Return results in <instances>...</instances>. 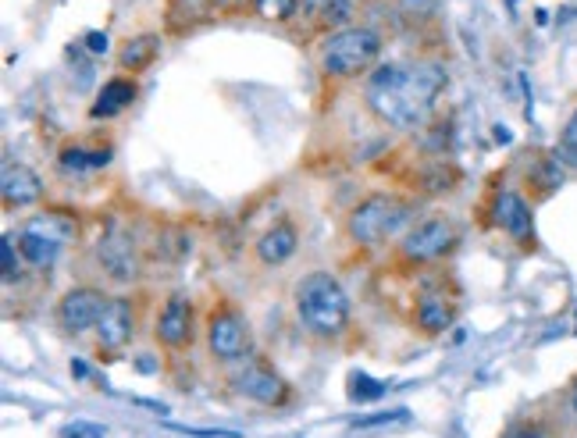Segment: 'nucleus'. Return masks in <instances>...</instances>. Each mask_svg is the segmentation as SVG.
Returning <instances> with one entry per match:
<instances>
[{"instance_id": "obj_5", "label": "nucleus", "mask_w": 577, "mask_h": 438, "mask_svg": "<svg viewBox=\"0 0 577 438\" xmlns=\"http://www.w3.org/2000/svg\"><path fill=\"white\" fill-rule=\"evenodd\" d=\"M207 353L218 364H239L250 357V325L232 303H218L207 314Z\"/></svg>"}, {"instance_id": "obj_19", "label": "nucleus", "mask_w": 577, "mask_h": 438, "mask_svg": "<svg viewBox=\"0 0 577 438\" xmlns=\"http://www.w3.org/2000/svg\"><path fill=\"white\" fill-rule=\"evenodd\" d=\"M346 396L353 399V403H374V399L385 396V382H378V378H371V374L364 371H353L350 378H346Z\"/></svg>"}, {"instance_id": "obj_26", "label": "nucleus", "mask_w": 577, "mask_h": 438, "mask_svg": "<svg viewBox=\"0 0 577 438\" xmlns=\"http://www.w3.org/2000/svg\"><path fill=\"white\" fill-rule=\"evenodd\" d=\"M407 406L399 410H389V414H374V417H357V428H374V424H396V421H407Z\"/></svg>"}, {"instance_id": "obj_12", "label": "nucleus", "mask_w": 577, "mask_h": 438, "mask_svg": "<svg viewBox=\"0 0 577 438\" xmlns=\"http://www.w3.org/2000/svg\"><path fill=\"white\" fill-rule=\"evenodd\" d=\"M456 321V300L446 292V278L435 285H424V292L417 296V328L424 335H442L446 328H453Z\"/></svg>"}, {"instance_id": "obj_9", "label": "nucleus", "mask_w": 577, "mask_h": 438, "mask_svg": "<svg viewBox=\"0 0 577 438\" xmlns=\"http://www.w3.org/2000/svg\"><path fill=\"white\" fill-rule=\"evenodd\" d=\"M104 307H107V296L97 285H75V289H68L65 296L57 300V321H61L65 332L82 335L90 332V328H97Z\"/></svg>"}, {"instance_id": "obj_28", "label": "nucleus", "mask_w": 577, "mask_h": 438, "mask_svg": "<svg viewBox=\"0 0 577 438\" xmlns=\"http://www.w3.org/2000/svg\"><path fill=\"white\" fill-rule=\"evenodd\" d=\"M82 43H86V50H90V54H107V50H111V40H107V33H86L82 36Z\"/></svg>"}, {"instance_id": "obj_30", "label": "nucleus", "mask_w": 577, "mask_h": 438, "mask_svg": "<svg viewBox=\"0 0 577 438\" xmlns=\"http://www.w3.org/2000/svg\"><path fill=\"white\" fill-rule=\"evenodd\" d=\"M510 438H545V435L538 428H521V431H513Z\"/></svg>"}, {"instance_id": "obj_20", "label": "nucleus", "mask_w": 577, "mask_h": 438, "mask_svg": "<svg viewBox=\"0 0 577 438\" xmlns=\"http://www.w3.org/2000/svg\"><path fill=\"white\" fill-rule=\"evenodd\" d=\"M296 0H253V11L261 18H268V22H289V18L296 15Z\"/></svg>"}, {"instance_id": "obj_14", "label": "nucleus", "mask_w": 577, "mask_h": 438, "mask_svg": "<svg viewBox=\"0 0 577 438\" xmlns=\"http://www.w3.org/2000/svg\"><path fill=\"white\" fill-rule=\"evenodd\" d=\"M0 196H4V207H8V211L33 207V203H40V196H43V179L29 168V164H4Z\"/></svg>"}, {"instance_id": "obj_15", "label": "nucleus", "mask_w": 577, "mask_h": 438, "mask_svg": "<svg viewBox=\"0 0 577 438\" xmlns=\"http://www.w3.org/2000/svg\"><path fill=\"white\" fill-rule=\"evenodd\" d=\"M496 225L503 228L506 236L517 239V243H528L535 239V218H531V207L517 189H503L496 196Z\"/></svg>"}, {"instance_id": "obj_18", "label": "nucleus", "mask_w": 577, "mask_h": 438, "mask_svg": "<svg viewBox=\"0 0 577 438\" xmlns=\"http://www.w3.org/2000/svg\"><path fill=\"white\" fill-rule=\"evenodd\" d=\"M132 100H136V82L111 79V82H104V90H100L97 104L90 107V114L93 118H114V114H122Z\"/></svg>"}, {"instance_id": "obj_16", "label": "nucleus", "mask_w": 577, "mask_h": 438, "mask_svg": "<svg viewBox=\"0 0 577 438\" xmlns=\"http://www.w3.org/2000/svg\"><path fill=\"white\" fill-rule=\"evenodd\" d=\"M296 246H300V232H296L293 221L282 218L257 239V260L268 264V268H278V264H285V260L293 257Z\"/></svg>"}, {"instance_id": "obj_24", "label": "nucleus", "mask_w": 577, "mask_h": 438, "mask_svg": "<svg viewBox=\"0 0 577 438\" xmlns=\"http://www.w3.org/2000/svg\"><path fill=\"white\" fill-rule=\"evenodd\" d=\"M15 236H4L0 239V271H4V282L18 275V257H15Z\"/></svg>"}, {"instance_id": "obj_13", "label": "nucleus", "mask_w": 577, "mask_h": 438, "mask_svg": "<svg viewBox=\"0 0 577 438\" xmlns=\"http://www.w3.org/2000/svg\"><path fill=\"white\" fill-rule=\"evenodd\" d=\"M15 243H18V257H22L25 264L50 268L57 260V253H61V246H65V236H57L54 228H50V221H36V225H25L22 232H18Z\"/></svg>"}, {"instance_id": "obj_10", "label": "nucleus", "mask_w": 577, "mask_h": 438, "mask_svg": "<svg viewBox=\"0 0 577 438\" xmlns=\"http://www.w3.org/2000/svg\"><path fill=\"white\" fill-rule=\"evenodd\" d=\"M97 260L114 282H136L139 278V253L132 236L122 225H111L97 243Z\"/></svg>"}, {"instance_id": "obj_27", "label": "nucleus", "mask_w": 577, "mask_h": 438, "mask_svg": "<svg viewBox=\"0 0 577 438\" xmlns=\"http://www.w3.org/2000/svg\"><path fill=\"white\" fill-rule=\"evenodd\" d=\"M439 8V0H399V11L410 18H424L431 15V11Z\"/></svg>"}, {"instance_id": "obj_6", "label": "nucleus", "mask_w": 577, "mask_h": 438, "mask_svg": "<svg viewBox=\"0 0 577 438\" xmlns=\"http://www.w3.org/2000/svg\"><path fill=\"white\" fill-rule=\"evenodd\" d=\"M460 243V232L449 218H424L399 239V257L407 264H435V260L449 257Z\"/></svg>"}, {"instance_id": "obj_8", "label": "nucleus", "mask_w": 577, "mask_h": 438, "mask_svg": "<svg viewBox=\"0 0 577 438\" xmlns=\"http://www.w3.org/2000/svg\"><path fill=\"white\" fill-rule=\"evenodd\" d=\"M154 339L161 342L164 349L171 353H179V349L193 346L196 339V310H193V300L182 296V292H171L168 300H164L161 314L154 321Z\"/></svg>"}, {"instance_id": "obj_23", "label": "nucleus", "mask_w": 577, "mask_h": 438, "mask_svg": "<svg viewBox=\"0 0 577 438\" xmlns=\"http://www.w3.org/2000/svg\"><path fill=\"white\" fill-rule=\"evenodd\" d=\"M57 438H107V428L93 421H72L57 431Z\"/></svg>"}, {"instance_id": "obj_2", "label": "nucleus", "mask_w": 577, "mask_h": 438, "mask_svg": "<svg viewBox=\"0 0 577 438\" xmlns=\"http://www.w3.org/2000/svg\"><path fill=\"white\" fill-rule=\"evenodd\" d=\"M296 317L317 339H339L350 325V292L332 271H310L296 282Z\"/></svg>"}, {"instance_id": "obj_31", "label": "nucleus", "mask_w": 577, "mask_h": 438, "mask_svg": "<svg viewBox=\"0 0 577 438\" xmlns=\"http://www.w3.org/2000/svg\"><path fill=\"white\" fill-rule=\"evenodd\" d=\"M570 414H574V421H577V382L570 385Z\"/></svg>"}, {"instance_id": "obj_21", "label": "nucleus", "mask_w": 577, "mask_h": 438, "mask_svg": "<svg viewBox=\"0 0 577 438\" xmlns=\"http://www.w3.org/2000/svg\"><path fill=\"white\" fill-rule=\"evenodd\" d=\"M57 164H61L65 171H75V175H79V171H90L93 168V150H82V146H65L61 157H57Z\"/></svg>"}, {"instance_id": "obj_22", "label": "nucleus", "mask_w": 577, "mask_h": 438, "mask_svg": "<svg viewBox=\"0 0 577 438\" xmlns=\"http://www.w3.org/2000/svg\"><path fill=\"white\" fill-rule=\"evenodd\" d=\"M563 164H574L577 168V111L570 114V122L563 125V136H560V150H556Z\"/></svg>"}, {"instance_id": "obj_4", "label": "nucleus", "mask_w": 577, "mask_h": 438, "mask_svg": "<svg viewBox=\"0 0 577 438\" xmlns=\"http://www.w3.org/2000/svg\"><path fill=\"white\" fill-rule=\"evenodd\" d=\"M378 57H382V33L371 25H346L328 33L321 43V72L332 79H360L374 72Z\"/></svg>"}, {"instance_id": "obj_25", "label": "nucleus", "mask_w": 577, "mask_h": 438, "mask_svg": "<svg viewBox=\"0 0 577 438\" xmlns=\"http://www.w3.org/2000/svg\"><path fill=\"white\" fill-rule=\"evenodd\" d=\"M350 0H328L325 4V25H335V29H346V22H350ZM332 29V33H335Z\"/></svg>"}, {"instance_id": "obj_11", "label": "nucleus", "mask_w": 577, "mask_h": 438, "mask_svg": "<svg viewBox=\"0 0 577 438\" xmlns=\"http://www.w3.org/2000/svg\"><path fill=\"white\" fill-rule=\"evenodd\" d=\"M93 332H97L100 349H122L136 335V307L129 296H107V307Z\"/></svg>"}, {"instance_id": "obj_32", "label": "nucleus", "mask_w": 577, "mask_h": 438, "mask_svg": "<svg viewBox=\"0 0 577 438\" xmlns=\"http://www.w3.org/2000/svg\"><path fill=\"white\" fill-rule=\"evenodd\" d=\"M72 374H75V378H86V364H79V360H75V364H72Z\"/></svg>"}, {"instance_id": "obj_7", "label": "nucleus", "mask_w": 577, "mask_h": 438, "mask_svg": "<svg viewBox=\"0 0 577 438\" xmlns=\"http://www.w3.org/2000/svg\"><path fill=\"white\" fill-rule=\"evenodd\" d=\"M232 385H236L239 396L253 399V403L261 406H285L289 396H293L289 382H285L275 367L264 364V360H246V364L232 374Z\"/></svg>"}, {"instance_id": "obj_1", "label": "nucleus", "mask_w": 577, "mask_h": 438, "mask_svg": "<svg viewBox=\"0 0 577 438\" xmlns=\"http://www.w3.org/2000/svg\"><path fill=\"white\" fill-rule=\"evenodd\" d=\"M446 65L414 61V65H378L367 75L364 104L389 129H421L446 90Z\"/></svg>"}, {"instance_id": "obj_29", "label": "nucleus", "mask_w": 577, "mask_h": 438, "mask_svg": "<svg viewBox=\"0 0 577 438\" xmlns=\"http://www.w3.org/2000/svg\"><path fill=\"white\" fill-rule=\"evenodd\" d=\"M246 4H253V0H214V11H225V15H232V11H243Z\"/></svg>"}, {"instance_id": "obj_3", "label": "nucleus", "mask_w": 577, "mask_h": 438, "mask_svg": "<svg viewBox=\"0 0 577 438\" xmlns=\"http://www.w3.org/2000/svg\"><path fill=\"white\" fill-rule=\"evenodd\" d=\"M414 221V203L396 193H371L346 214V236L364 250L385 246Z\"/></svg>"}, {"instance_id": "obj_17", "label": "nucleus", "mask_w": 577, "mask_h": 438, "mask_svg": "<svg viewBox=\"0 0 577 438\" xmlns=\"http://www.w3.org/2000/svg\"><path fill=\"white\" fill-rule=\"evenodd\" d=\"M157 54H161V36L143 33L118 50V65H122V72H147L157 61Z\"/></svg>"}]
</instances>
